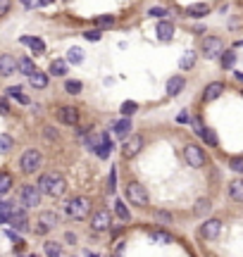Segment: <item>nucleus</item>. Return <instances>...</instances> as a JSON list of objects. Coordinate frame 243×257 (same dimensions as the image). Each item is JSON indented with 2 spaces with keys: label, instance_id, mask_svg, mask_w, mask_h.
<instances>
[{
  "label": "nucleus",
  "instance_id": "obj_53",
  "mask_svg": "<svg viewBox=\"0 0 243 257\" xmlns=\"http://www.w3.org/2000/svg\"><path fill=\"white\" fill-rule=\"evenodd\" d=\"M236 79H239V81H243V74H241V72H236Z\"/></svg>",
  "mask_w": 243,
  "mask_h": 257
},
{
  "label": "nucleus",
  "instance_id": "obj_16",
  "mask_svg": "<svg viewBox=\"0 0 243 257\" xmlns=\"http://www.w3.org/2000/svg\"><path fill=\"white\" fill-rule=\"evenodd\" d=\"M222 93H224V84H222V81H212V84H207L205 86L203 100H205V103H212V100H217Z\"/></svg>",
  "mask_w": 243,
  "mask_h": 257
},
{
  "label": "nucleus",
  "instance_id": "obj_8",
  "mask_svg": "<svg viewBox=\"0 0 243 257\" xmlns=\"http://www.w3.org/2000/svg\"><path fill=\"white\" fill-rule=\"evenodd\" d=\"M141 148H143V136H138V133H131L129 138L124 141V146H122V155L131 160V157H136L138 152H141Z\"/></svg>",
  "mask_w": 243,
  "mask_h": 257
},
{
  "label": "nucleus",
  "instance_id": "obj_19",
  "mask_svg": "<svg viewBox=\"0 0 243 257\" xmlns=\"http://www.w3.org/2000/svg\"><path fill=\"white\" fill-rule=\"evenodd\" d=\"M186 15L193 19H200L205 17V15H210V5L207 2H193V5H188L186 7Z\"/></svg>",
  "mask_w": 243,
  "mask_h": 257
},
{
  "label": "nucleus",
  "instance_id": "obj_28",
  "mask_svg": "<svg viewBox=\"0 0 243 257\" xmlns=\"http://www.w3.org/2000/svg\"><path fill=\"white\" fill-rule=\"evenodd\" d=\"M43 250H45V255H48V257H62V245L55 243V240H48Z\"/></svg>",
  "mask_w": 243,
  "mask_h": 257
},
{
  "label": "nucleus",
  "instance_id": "obj_29",
  "mask_svg": "<svg viewBox=\"0 0 243 257\" xmlns=\"http://www.w3.org/2000/svg\"><path fill=\"white\" fill-rule=\"evenodd\" d=\"M114 214H117V217H119V219L122 221H129V207H127V205H124V200H117L114 202Z\"/></svg>",
  "mask_w": 243,
  "mask_h": 257
},
{
  "label": "nucleus",
  "instance_id": "obj_32",
  "mask_svg": "<svg viewBox=\"0 0 243 257\" xmlns=\"http://www.w3.org/2000/svg\"><path fill=\"white\" fill-rule=\"evenodd\" d=\"M67 62H69V64H81V62H84V50H81V48H72V50L67 53Z\"/></svg>",
  "mask_w": 243,
  "mask_h": 257
},
{
  "label": "nucleus",
  "instance_id": "obj_6",
  "mask_svg": "<svg viewBox=\"0 0 243 257\" xmlns=\"http://www.w3.org/2000/svg\"><path fill=\"white\" fill-rule=\"evenodd\" d=\"M41 162H43V157H41V152H38L36 148L26 150V152L19 157V167H22V171H24V174H34V171H38Z\"/></svg>",
  "mask_w": 243,
  "mask_h": 257
},
{
  "label": "nucleus",
  "instance_id": "obj_25",
  "mask_svg": "<svg viewBox=\"0 0 243 257\" xmlns=\"http://www.w3.org/2000/svg\"><path fill=\"white\" fill-rule=\"evenodd\" d=\"M29 84H31L34 88H45V86H48V74H43L36 69V72L29 76Z\"/></svg>",
  "mask_w": 243,
  "mask_h": 257
},
{
  "label": "nucleus",
  "instance_id": "obj_39",
  "mask_svg": "<svg viewBox=\"0 0 243 257\" xmlns=\"http://www.w3.org/2000/svg\"><path fill=\"white\" fill-rule=\"evenodd\" d=\"M229 167H231L236 174H243V155H234V157L229 160Z\"/></svg>",
  "mask_w": 243,
  "mask_h": 257
},
{
  "label": "nucleus",
  "instance_id": "obj_42",
  "mask_svg": "<svg viewBox=\"0 0 243 257\" xmlns=\"http://www.w3.org/2000/svg\"><path fill=\"white\" fill-rule=\"evenodd\" d=\"M157 221H160V224H169V221H172V214L165 212V210H160V212H157Z\"/></svg>",
  "mask_w": 243,
  "mask_h": 257
},
{
  "label": "nucleus",
  "instance_id": "obj_43",
  "mask_svg": "<svg viewBox=\"0 0 243 257\" xmlns=\"http://www.w3.org/2000/svg\"><path fill=\"white\" fill-rule=\"evenodd\" d=\"M84 38H86V41H100V31H98V29H93V31H84Z\"/></svg>",
  "mask_w": 243,
  "mask_h": 257
},
{
  "label": "nucleus",
  "instance_id": "obj_3",
  "mask_svg": "<svg viewBox=\"0 0 243 257\" xmlns=\"http://www.w3.org/2000/svg\"><path fill=\"white\" fill-rule=\"evenodd\" d=\"M127 200H129V205H136V207H148V191H146V186H141L138 181H131L127 186Z\"/></svg>",
  "mask_w": 243,
  "mask_h": 257
},
{
  "label": "nucleus",
  "instance_id": "obj_30",
  "mask_svg": "<svg viewBox=\"0 0 243 257\" xmlns=\"http://www.w3.org/2000/svg\"><path fill=\"white\" fill-rule=\"evenodd\" d=\"M10 188H12V174H7V171H0V195H5Z\"/></svg>",
  "mask_w": 243,
  "mask_h": 257
},
{
  "label": "nucleus",
  "instance_id": "obj_13",
  "mask_svg": "<svg viewBox=\"0 0 243 257\" xmlns=\"http://www.w3.org/2000/svg\"><path fill=\"white\" fill-rule=\"evenodd\" d=\"M112 138H110V133H100V143L93 148V152L100 157V160H108L110 157V152H112Z\"/></svg>",
  "mask_w": 243,
  "mask_h": 257
},
{
  "label": "nucleus",
  "instance_id": "obj_20",
  "mask_svg": "<svg viewBox=\"0 0 243 257\" xmlns=\"http://www.w3.org/2000/svg\"><path fill=\"white\" fill-rule=\"evenodd\" d=\"M22 43H24V45H29V48H31V50L36 53V55H43V53H45V43H43L41 38L24 36V38H22Z\"/></svg>",
  "mask_w": 243,
  "mask_h": 257
},
{
  "label": "nucleus",
  "instance_id": "obj_12",
  "mask_svg": "<svg viewBox=\"0 0 243 257\" xmlns=\"http://www.w3.org/2000/svg\"><path fill=\"white\" fill-rule=\"evenodd\" d=\"M222 231V221L220 219H205V224L200 226V236L207 240H215Z\"/></svg>",
  "mask_w": 243,
  "mask_h": 257
},
{
  "label": "nucleus",
  "instance_id": "obj_9",
  "mask_svg": "<svg viewBox=\"0 0 243 257\" xmlns=\"http://www.w3.org/2000/svg\"><path fill=\"white\" fill-rule=\"evenodd\" d=\"M22 205L24 207H36V205H41V188L31 186V184L24 186L22 188Z\"/></svg>",
  "mask_w": 243,
  "mask_h": 257
},
{
  "label": "nucleus",
  "instance_id": "obj_44",
  "mask_svg": "<svg viewBox=\"0 0 243 257\" xmlns=\"http://www.w3.org/2000/svg\"><path fill=\"white\" fill-rule=\"evenodd\" d=\"M150 17H165V15H169L167 10H162V7H153V10H148Z\"/></svg>",
  "mask_w": 243,
  "mask_h": 257
},
{
  "label": "nucleus",
  "instance_id": "obj_2",
  "mask_svg": "<svg viewBox=\"0 0 243 257\" xmlns=\"http://www.w3.org/2000/svg\"><path fill=\"white\" fill-rule=\"evenodd\" d=\"M67 214L72 217V219H86L88 214H91V200L86 198V195H76V198H72V200L67 202Z\"/></svg>",
  "mask_w": 243,
  "mask_h": 257
},
{
  "label": "nucleus",
  "instance_id": "obj_14",
  "mask_svg": "<svg viewBox=\"0 0 243 257\" xmlns=\"http://www.w3.org/2000/svg\"><path fill=\"white\" fill-rule=\"evenodd\" d=\"M53 226H57L55 212H41V214H38V226H36L38 234H45V231H50Z\"/></svg>",
  "mask_w": 243,
  "mask_h": 257
},
{
  "label": "nucleus",
  "instance_id": "obj_41",
  "mask_svg": "<svg viewBox=\"0 0 243 257\" xmlns=\"http://www.w3.org/2000/svg\"><path fill=\"white\" fill-rule=\"evenodd\" d=\"M153 240H155V243H160V245H165V243L172 240V236H169L167 231H153Z\"/></svg>",
  "mask_w": 243,
  "mask_h": 257
},
{
  "label": "nucleus",
  "instance_id": "obj_37",
  "mask_svg": "<svg viewBox=\"0 0 243 257\" xmlns=\"http://www.w3.org/2000/svg\"><path fill=\"white\" fill-rule=\"evenodd\" d=\"M15 148V141H12V136H7V133H0V152H10Z\"/></svg>",
  "mask_w": 243,
  "mask_h": 257
},
{
  "label": "nucleus",
  "instance_id": "obj_49",
  "mask_svg": "<svg viewBox=\"0 0 243 257\" xmlns=\"http://www.w3.org/2000/svg\"><path fill=\"white\" fill-rule=\"evenodd\" d=\"M10 112V105H7V100H0V114H7Z\"/></svg>",
  "mask_w": 243,
  "mask_h": 257
},
{
  "label": "nucleus",
  "instance_id": "obj_4",
  "mask_svg": "<svg viewBox=\"0 0 243 257\" xmlns=\"http://www.w3.org/2000/svg\"><path fill=\"white\" fill-rule=\"evenodd\" d=\"M184 160L193 169H203L205 167V152H203V148L196 146V143H186V148H184Z\"/></svg>",
  "mask_w": 243,
  "mask_h": 257
},
{
  "label": "nucleus",
  "instance_id": "obj_27",
  "mask_svg": "<svg viewBox=\"0 0 243 257\" xmlns=\"http://www.w3.org/2000/svg\"><path fill=\"white\" fill-rule=\"evenodd\" d=\"M67 64H69L67 60H53L50 62V74L53 76H65L67 74Z\"/></svg>",
  "mask_w": 243,
  "mask_h": 257
},
{
  "label": "nucleus",
  "instance_id": "obj_24",
  "mask_svg": "<svg viewBox=\"0 0 243 257\" xmlns=\"http://www.w3.org/2000/svg\"><path fill=\"white\" fill-rule=\"evenodd\" d=\"M193 67H196V53L186 50V53L181 55V60H179V69H181V72H188V69H193Z\"/></svg>",
  "mask_w": 243,
  "mask_h": 257
},
{
  "label": "nucleus",
  "instance_id": "obj_47",
  "mask_svg": "<svg viewBox=\"0 0 243 257\" xmlns=\"http://www.w3.org/2000/svg\"><path fill=\"white\" fill-rule=\"evenodd\" d=\"M7 10H10V0H0V17L7 15Z\"/></svg>",
  "mask_w": 243,
  "mask_h": 257
},
{
  "label": "nucleus",
  "instance_id": "obj_17",
  "mask_svg": "<svg viewBox=\"0 0 243 257\" xmlns=\"http://www.w3.org/2000/svg\"><path fill=\"white\" fill-rule=\"evenodd\" d=\"M155 31H157V38H160V41H172V38H174V24H172V21H167V19H162V21H157V29H155Z\"/></svg>",
  "mask_w": 243,
  "mask_h": 257
},
{
  "label": "nucleus",
  "instance_id": "obj_45",
  "mask_svg": "<svg viewBox=\"0 0 243 257\" xmlns=\"http://www.w3.org/2000/svg\"><path fill=\"white\" fill-rule=\"evenodd\" d=\"M45 138H48V141H55L57 138V131L53 127H45Z\"/></svg>",
  "mask_w": 243,
  "mask_h": 257
},
{
  "label": "nucleus",
  "instance_id": "obj_51",
  "mask_svg": "<svg viewBox=\"0 0 243 257\" xmlns=\"http://www.w3.org/2000/svg\"><path fill=\"white\" fill-rule=\"evenodd\" d=\"M41 7H48V5H53V0H36Z\"/></svg>",
  "mask_w": 243,
  "mask_h": 257
},
{
  "label": "nucleus",
  "instance_id": "obj_15",
  "mask_svg": "<svg viewBox=\"0 0 243 257\" xmlns=\"http://www.w3.org/2000/svg\"><path fill=\"white\" fill-rule=\"evenodd\" d=\"M184 88H186V79H184V76L177 74V76H169L167 79V95L169 98H177Z\"/></svg>",
  "mask_w": 243,
  "mask_h": 257
},
{
  "label": "nucleus",
  "instance_id": "obj_36",
  "mask_svg": "<svg viewBox=\"0 0 243 257\" xmlns=\"http://www.w3.org/2000/svg\"><path fill=\"white\" fill-rule=\"evenodd\" d=\"M119 112H122L124 117H131V114H136V112H138V103H133V100H127V103H122Z\"/></svg>",
  "mask_w": 243,
  "mask_h": 257
},
{
  "label": "nucleus",
  "instance_id": "obj_10",
  "mask_svg": "<svg viewBox=\"0 0 243 257\" xmlns=\"http://www.w3.org/2000/svg\"><path fill=\"white\" fill-rule=\"evenodd\" d=\"M57 119H60L62 124H67V127H76V124H79V110L72 107V105H62V107L57 110Z\"/></svg>",
  "mask_w": 243,
  "mask_h": 257
},
{
  "label": "nucleus",
  "instance_id": "obj_31",
  "mask_svg": "<svg viewBox=\"0 0 243 257\" xmlns=\"http://www.w3.org/2000/svg\"><path fill=\"white\" fill-rule=\"evenodd\" d=\"M7 95H10V98H15V100H17V103H22V105H26V103H29V98L22 93V88H19V86H10V88H7Z\"/></svg>",
  "mask_w": 243,
  "mask_h": 257
},
{
  "label": "nucleus",
  "instance_id": "obj_50",
  "mask_svg": "<svg viewBox=\"0 0 243 257\" xmlns=\"http://www.w3.org/2000/svg\"><path fill=\"white\" fill-rule=\"evenodd\" d=\"M65 240H67V243H76V236L72 231H67V234H65Z\"/></svg>",
  "mask_w": 243,
  "mask_h": 257
},
{
  "label": "nucleus",
  "instance_id": "obj_33",
  "mask_svg": "<svg viewBox=\"0 0 243 257\" xmlns=\"http://www.w3.org/2000/svg\"><path fill=\"white\" fill-rule=\"evenodd\" d=\"M220 62H222V67H224V69H231V67L236 64V53L224 50V53H222V57H220Z\"/></svg>",
  "mask_w": 243,
  "mask_h": 257
},
{
  "label": "nucleus",
  "instance_id": "obj_38",
  "mask_svg": "<svg viewBox=\"0 0 243 257\" xmlns=\"http://www.w3.org/2000/svg\"><path fill=\"white\" fill-rule=\"evenodd\" d=\"M200 138H203V141H205V143H207L210 148H215V146H217V133H215L212 128H205Z\"/></svg>",
  "mask_w": 243,
  "mask_h": 257
},
{
  "label": "nucleus",
  "instance_id": "obj_21",
  "mask_svg": "<svg viewBox=\"0 0 243 257\" xmlns=\"http://www.w3.org/2000/svg\"><path fill=\"white\" fill-rule=\"evenodd\" d=\"M129 131H131L129 117H124V119H119V122L114 124V136H119V138H129Z\"/></svg>",
  "mask_w": 243,
  "mask_h": 257
},
{
  "label": "nucleus",
  "instance_id": "obj_40",
  "mask_svg": "<svg viewBox=\"0 0 243 257\" xmlns=\"http://www.w3.org/2000/svg\"><path fill=\"white\" fill-rule=\"evenodd\" d=\"M114 24V17L112 15H103V17H95V26L105 29V26H112Z\"/></svg>",
  "mask_w": 243,
  "mask_h": 257
},
{
  "label": "nucleus",
  "instance_id": "obj_34",
  "mask_svg": "<svg viewBox=\"0 0 243 257\" xmlns=\"http://www.w3.org/2000/svg\"><path fill=\"white\" fill-rule=\"evenodd\" d=\"M81 88H84V84H81V81H76V79H69V81L65 84V91L69 93V95H79Z\"/></svg>",
  "mask_w": 243,
  "mask_h": 257
},
{
  "label": "nucleus",
  "instance_id": "obj_52",
  "mask_svg": "<svg viewBox=\"0 0 243 257\" xmlns=\"http://www.w3.org/2000/svg\"><path fill=\"white\" fill-rule=\"evenodd\" d=\"M19 2H22L24 7H31V5H34V0H19Z\"/></svg>",
  "mask_w": 243,
  "mask_h": 257
},
{
  "label": "nucleus",
  "instance_id": "obj_11",
  "mask_svg": "<svg viewBox=\"0 0 243 257\" xmlns=\"http://www.w3.org/2000/svg\"><path fill=\"white\" fill-rule=\"evenodd\" d=\"M7 224H10L15 231H26V229H29L26 212H24L22 207H15V210H12V214H10V219H7Z\"/></svg>",
  "mask_w": 243,
  "mask_h": 257
},
{
  "label": "nucleus",
  "instance_id": "obj_1",
  "mask_svg": "<svg viewBox=\"0 0 243 257\" xmlns=\"http://www.w3.org/2000/svg\"><path fill=\"white\" fill-rule=\"evenodd\" d=\"M38 188H41V193H45V195H50V198H60V195H65V191H67V181H65V176L60 174V171H48V174H43L41 179H38Z\"/></svg>",
  "mask_w": 243,
  "mask_h": 257
},
{
  "label": "nucleus",
  "instance_id": "obj_23",
  "mask_svg": "<svg viewBox=\"0 0 243 257\" xmlns=\"http://www.w3.org/2000/svg\"><path fill=\"white\" fill-rule=\"evenodd\" d=\"M17 69L22 74H26V76H31V74L36 72V64H34L31 57H22V60H17Z\"/></svg>",
  "mask_w": 243,
  "mask_h": 257
},
{
  "label": "nucleus",
  "instance_id": "obj_18",
  "mask_svg": "<svg viewBox=\"0 0 243 257\" xmlns=\"http://www.w3.org/2000/svg\"><path fill=\"white\" fill-rule=\"evenodd\" d=\"M17 72V60L12 55H0V76H10Z\"/></svg>",
  "mask_w": 243,
  "mask_h": 257
},
{
  "label": "nucleus",
  "instance_id": "obj_26",
  "mask_svg": "<svg viewBox=\"0 0 243 257\" xmlns=\"http://www.w3.org/2000/svg\"><path fill=\"white\" fill-rule=\"evenodd\" d=\"M210 210H212V202L207 200V198H200V200L196 202V207H193V214L196 217H205Z\"/></svg>",
  "mask_w": 243,
  "mask_h": 257
},
{
  "label": "nucleus",
  "instance_id": "obj_22",
  "mask_svg": "<svg viewBox=\"0 0 243 257\" xmlns=\"http://www.w3.org/2000/svg\"><path fill=\"white\" fill-rule=\"evenodd\" d=\"M229 195L236 202H243V179H234L229 184Z\"/></svg>",
  "mask_w": 243,
  "mask_h": 257
},
{
  "label": "nucleus",
  "instance_id": "obj_48",
  "mask_svg": "<svg viewBox=\"0 0 243 257\" xmlns=\"http://www.w3.org/2000/svg\"><path fill=\"white\" fill-rule=\"evenodd\" d=\"M193 127H196V133H198V136H203L205 128H203V122H200V119H193Z\"/></svg>",
  "mask_w": 243,
  "mask_h": 257
},
{
  "label": "nucleus",
  "instance_id": "obj_54",
  "mask_svg": "<svg viewBox=\"0 0 243 257\" xmlns=\"http://www.w3.org/2000/svg\"><path fill=\"white\" fill-rule=\"evenodd\" d=\"M88 257H98V255H91V253H88Z\"/></svg>",
  "mask_w": 243,
  "mask_h": 257
},
{
  "label": "nucleus",
  "instance_id": "obj_35",
  "mask_svg": "<svg viewBox=\"0 0 243 257\" xmlns=\"http://www.w3.org/2000/svg\"><path fill=\"white\" fill-rule=\"evenodd\" d=\"M12 210H15V205H12V202H0V224H5V221L10 219Z\"/></svg>",
  "mask_w": 243,
  "mask_h": 257
},
{
  "label": "nucleus",
  "instance_id": "obj_7",
  "mask_svg": "<svg viewBox=\"0 0 243 257\" xmlns=\"http://www.w3.org/2000/svg\"><path fill=\"white\" fill-rule=\"evenodd\" d=\"M112 226V214H110V210H98L93 212V217H91V229L93 231H108Z\"/></svg>",
  "mask_w": 243,
  "mask_h": 257
},
{
  "label": "nucleus",
  "instance_id": "obj_46",
  "mask_svg": "<svg viewBox=\"0 0 243 257\" xmlns=\"http://www.w3.org/2000/svg\"><path fill=\"white\" fill-rule=\"evenodd\" d=\"M177 122H179V124H188V122H191V117H188V112H179V117H177Z\"/></svg>",
  "mask_w": 243,
  "mask_h": 257
},
{
  "label": "nucleus",
  "instance_id": "obj_5",
  "mask_svg": "<svg viewBox=\"0 0 243 257\" xmlns=\"http://www.w3.org/2000/svg\"><path fill=\"white\" fill-rule=\"evenodd\" d=\"M200 50H203V55L207 60H217V57H222V53H224V41L217 36H205Z\"/></svg>",
  "mask_w": 243,
  "mask_h": 257
}]
</instances>
